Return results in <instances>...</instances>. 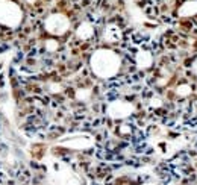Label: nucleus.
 Wrapping results in <instances>:
<instances>
[{
	"mask_svg": "<svg viewBox=\"0 0 197 185\" xmlns=\"http://www.w3.org/2000/svg\"><path fill=\"white\" fill-rule=\"evenodd\" d=\"M46 152H47V146H46V143H35V144L30 146L29 155H30L32 159H35V161H41V159L44 158Z\"/></svg>",
	"mask_w": 197,
	"mask_h": 185,
	"instance_id": "f257e3e1",
	"label": "nucleus"
}]
</instances>
